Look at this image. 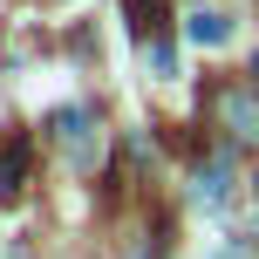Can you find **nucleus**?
Returning a JSON list of instances; mask_svg holds the SVG:
<instances>
[{"mask_svg": "<svg viewBox=\"0 0 259 259\" xmlns=\"http://www.w3.org/2000/svg\"><path fill=\"white\" fill-rule=\"evenodd\" d=\"M27 150H34L27 137H7V143H0V198L21 191V178H27Z\"/></svg>", "mask_w": 259, "mask_h": 259, "instance_id": "f257e3e1", "label": "nucleus"}, {"mask_svg": "<svg viewBox=\"0 0 259 259\" xmlns=\"http://www.w3.org/2000/svg\"><path fill=\"white\" fill-rule=\"evenodd\" d=\"M123 14H130V27H137L143 41H150V34H164V14H170V0H123Z\"/></svg>", "mask_w": 259, "mask_h": 259, "instance_id": "f03ea898", "label": "nucleus"}, {"mask_svg": "<svg viewBox=\"0 0 259 259\" xmlns=\"http://www.w3.org/2000/svg\"><path fill=\"white\" fill-rule=\"evenodd\" d=\"M225 34H232V21H225L219 7H198V14H191V41H198V48H219Z\"/></svg>", "mask_w": 259, "mask_h": 259, "instance_id": "7ed1b4c3", "label": "nucleus"}, {"mask_svg": "<svg viewBox=\"0 0 259 259\" xmlns=\"http://www.w3.org/2000/svg\"><path fill=\"white\" fill-rule=\"evenodd\" d=\"M225 116L239 123V137H259V116H252V103H246V96H232V103H225Z\"/></svg>", "mask_w": 259, "mask_h": 259, "instance_id": "20e7f679", "label": "nucleus"}, {"mask_svg": "<svg viewBox=\"0 0 259 259\" xmlns=\"http://www.w3.org/2000/svg\"><path fill=\"white\" fill-rule=\"evenodd\" d=\"M252 82H259V55H252Z\"/></svg>", "mask_w": 259, "mask_h": 259, "instance_id": "39448f33", "label": "nucleus"}]
</instances>
